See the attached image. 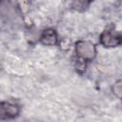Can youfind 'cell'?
<instances>
[{
    "instance_id": "1",
    "label": "cell",
    "mask_w": 122,
    "mask_h": 122,
    "mask_svg": "<svg viewBox=\"0 0 122 122\" xmlns=\"http://www.w3.org/2000/svg\"><path fill=\"white\" fill-rule=\"evenodd\" d=\"M73 57L81 59L88 64L92 63L97 57L96 45L87 39H79L73 44Z\"/></svg>"
},
{
    "instance_id": "2",
    "label": "cell",
    "mask_w": 122,
    "mask_h": 122,
    "mask_svg": "<svg viewBox=\"0 0 122 122\" xmlns=\"http://www.w3.org/2000/svg\"><path fill=\"white\" fill-rule=\"evenodd\" d=\"M99 44L106 49H114L122 44V35L114 27L105 28L99 34Z\"/></svg>"
},
{
    "instance_id": "3",
    "label": "cell",
    "mask_w": 122,
    "mask_h": 122,
    "mask_svg": "<svg viewBox=\"0 0 122 122\" xmlns=\"http://www.w3.org/2000/svg\"><path fill=\"white\" fill-rule=\"evenodd\" d=\"M21 113V107L14 102L0 101V120H12Z\"/></svg>"
},
{
    "instance_id": "4",
    "label": "cell",
    "mask_w": 122,
    "mask_h": 122,
    "mask_svg": "<svg viewBox=\"0 0 122 122\" xmlns=\"http://www.w3.org/2000/svg\"><path fill=\"white\" fill-rule=\"evenodd\" d=\"M59 34L57 30L53 28H46L39 34L37 41L46 47H54L57 46L59 41Z\"/></svg>"
},
{
    "instance_id": "5",
    "label": "cell",
    "mask_w": 122,
    "mask_h": 122,
    "mask_svg": "<svg viewBox=\"0 0 122 122\" xmlns=\"http://www.w3.org/2000/svg\"><path fill=\"white\" fill-rule=\"evenodd\" d=\"M15 3H16V8L21 14L26 15L30 12L31 6L30 0H15Z\"/></svg>"
},
{
    "instance_id": "6",
    "label": "cell",
    "mask_w": 122,
    "mask_h": 122,
    "mask_svg": "<svg viewBox=\"0 0 122 122\" xmlns=\"http://www.w3.org/2000/svg\"><path fill=\"white\" fill-rule=\"evenodd\" d=\"M111 92L116 99L118 100L121 99V95H122V80L121 79H117L112 84Z\"/></svg>"
},
{
    "instance_id": "7",
    "label": "cell",
    "mask_w": 122,
    "mask_h": 122,
    "mask_svg": "<svg viewBox=\"0 0 122 122\" xmlns=\"http://www.w3.org/2000/svg\"><path fill=\"white\" fill-rule=\"evenodd\" d=\"M88 66H89V64L87 62L73 57V68L78 74H84L87 71Z\"/></svg>"
},
{
    "instance_id": "8",
    "label": "cell",
    "mask_w": 122,
    "mask_h": 122,
    "mask_svg": "<svg viewBox=\"0 0 122 122\" xmlns=\"http://www.w3.org/2000/svg\"><path fill=\"white\" fill-rule=\"evenodd\" d=\"M73 46L71 40L68 37H62V38H59V41H58V44H57V47L60 49V51H68L71 50V48Z\"/></svg>"
},
{
    "instance_id": "9",
    "label": "cell",
    "mask_w": 122,
    "mask_h": 122,
    "mask_svg": "<svg viewBox=\"0 0 122 122\" xmlns=\"http://www.w3.org/2000/svg\"><path fill=\"white\" fill-rule=\"evenodd\" d=\"M74 1L76 2L77 5H79V6H81V7H87V6H89L93 0H74Z\"/></svg>"
},
{
    "instance_id": "10",
    "label": "cell",
    "mask_w": 122,
    "mask_h": 122,
    "mask_svg": "<svg viewBox=\"0 0 122 122\" xmlns=\"http://www.w3.org/2000/svg\"><path fill=\"white\" fill-rule=\"evenodd\" d=\"M1 2H2V0H0V4H1Z\"/></svg>"
}]
</instances>
